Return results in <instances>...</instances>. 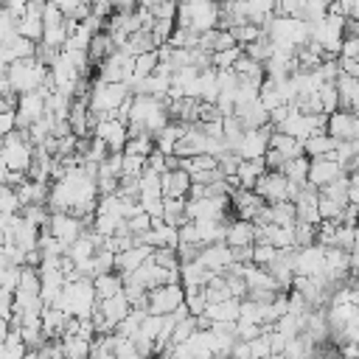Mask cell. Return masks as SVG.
Returning <instances> with one entry per match:
<instances>
[{"instance_id":"11","label":"cell","mask_w":359,"mask_h":359,"mask_svg":"<svg viewBox=\"0 0 359 359\" xmlns=\"http://www.w3.org/2000/svg\"><path fill=\"white\" fill-rule=\"evenodd\" d=\"M342 174H345V168H342L334 157H328V154H323V157H309L306 182H309L311 188H323V185L334 182V180L342 177Z\"/></svg>"},{"instance_id":"18","label":"cell","mask_w":359,"mask_h":359,"mask_svg":"<svg viewBox=\"0 0 359 359\" xmlns=\"http://www.w3.org/2000/svg\"><path fill=\"white\" fill-rule=\"evenodd\" d=\"M252 233H255V224L250 219H238L236 216L224 227V244L227 247H247V244H252Z\"/></svg>"},{"instance_id":"31","label":"cell","mask_w":359,"mask_h":359,"mask_svg":"<svg viewBox=\"0 0 359 359\" xmlns=\"http://www.w3.org/2000/svg\"><path fill=\"white\" fill-rule=\"evenodd\" d=\"M90 342H93V339H84V337H79V334H65V337H59L62 356H90Z\"/></svg>"},{"instance_id":"22","label":"cell","mask_w":359,"mask_h":359,"mask_svg":"<svg viewBox=\"0 0 359 359\" xmlns=\"http://www.w3.org/2000/svg\"><path fill=\"white\" fill-rule=\"evenodd\" d=\"M230 70L236 73V79L255 81V84H261V81H264V65H261V62H255V59H250L244 50L236 56V62L230 65Z\"/></svg>"},{"instance_id":"45","label":"cell","mask_w":359,"mask_h":359,"mask_svg":"<svg viewBox=\"0 0 359 359\" xmlns=\"http://www.w3.org/2000/svg\"><path fill=\"white\" fill-rule=\"evenodd\" d=\"M314 227H317V224H309V222L294 219V224H292V230H294V247L311 244V241H314Z\"/></svg>"},{"instance_id":"33","label":"cell","mask_w":359,"mask_h":359,"mask_svg":"<svg viewBox=\"0 0 359 359\" xmlns=\"http://www.w3.org/2000/svg\"><path fill=\"white\" fill-rule=\"evenodd\" d=\"M241 50L250 56V59H255V62H266V56L272 53V39L266 36V34H258L252 42H247V45H241Z\"/></svg>"},{"instance_id":"26","label":"cell","mask_w":359,"mask_h":359,"mask_svg":"<svg viewBox=\"0 0 359 359\" xmlns=\"http://www.w3.org/2000/svg\"><path fill=\"white\" fill-rule=\"evenodd\" d=\"M115 50V45H112V36L101 28V31H95L93 36H90V45H87V56H90V62L93 65H98L104 56H109Z\"/></svg>"},{"instance_id":"25","label":"cell","mask_w":359,"mask_h":359,"mask_svg":"<svg viewBox=\"0 0 359 359\" xmlns=\"http://www.w3.org/2000/svg\"><path fill=\"white\" fill-rule=\"evenodd\" d=\"M261 171H266V165H264V157H252V160H238V165H236V177H238V182H241V188H252L255 185V180L261 177Z\"/></svg>"},{"instance_id":"47","label":"cell","mask_w":359,"mask_h":359,"mask_svg":"<svg viewBox=\"0 0 359 359\" xmlns=\"http://www.w3.org/2000/svg\"><path fill=\"white\" fill-rule=\"evenodd\" d=\"M300 11H303V0H278V3H275V14L300 17Z\"/></svg>"},{"instance_id":"38","label":"cell","mask_w":359,"mask_h":359,"mask_svg":"<svg viewBox=\"0 0 359 359\" xmlns=\"http://www.w3.org/2000/svg\"><path fill=\"white\" fill-rule=\"evenodd\" d=\"M230 34H233V39H236V45H247V42H252L258 34H264L261 31V25H255V22H238V25H233V28H227Z\"/></svg>"},{"instance_id":"16","label":"cell","mask_w":359,"mask_h":359,"mask_svg":"<svg viewBox=\"0 0 359 359\" xmlns=\"http://www.w3.org/2000/svg\"><path fill=\"white\" fill-rule=\"evenodd\" d=\"M233 115L238 118V123H241L244 129H250V126H261V123H269V121H266V109H264V104L258 101V95H255V98H250V101L236 104V107H233Z\"/></svg>"},{"instance_id":"9","label":"cell","mask_w":359,"mask_h":359,"mask_svg":"<svg viewBox=\"0 0 359 359\" xmlns=\"http://www.w3.org/2000/svg\"><path fill=\"white\" fill-rule=\"evenodd\" d=\"M323 255H325V247L317 244V241L294 247L292 250V269H294V275H320L323 272Z\"/></svg>"},{"instance_id":"27","label":"cell","mask_w":359,"mask_h":359,"mask_svg":"<svg viewBox=\"0 0 359 359\" xmlns=\"http://www.w3.org/2000/svg\"><path fill=\"white\" fill-rule=\"evenodd\" d=\"M269 146H272L275 151H280L286 160L303 154V143H300L297 137L286 135V132H278V129H272V135H269Z\"/></svg>"},{"instance_id":"36","label":"cell","mask_w":359,"mask_h":359,"mask_svg":"<svg viewBox=\"0 0 359 359\" xmlns=\"http://www.w3.org/2000/svg\"><path fill=\"white\" fill-rule=\"evenodd\" d=\"M238 53H241V45H230V48L213 50V53H210V67H216V70H230V65L236 62Z\"/></svg>"},{"instance_id":"12","label":"cell","mask_w":359,"mask_h":359,"mask_svg":"<svg viewBox=\"0 0 359 359\" xmlns=\"http://www.w3.org/2000/svg\"><path fill=\"white\" fill-rule=\"evenodd\" d=\"M196 261L210 269V272H224L233 264V247H227L224 241H213V244H202L196 250Z\"/></svg>"},{"instance_id":"28","label":"cell","mask_w":359,"mask_h":359,"mask_svg":"<svg viewBox=\"0 0 359 359\" xmlns=\"http://www.w3.org/2000/svg\"><path fill=\"white\" fill-rule=\"evenodd\" d=\"M163 222L168 224H180L185 222V196H163Z\"/></svg>"},{"instance_id":"23","label":"cell","mask_w":359,"mask_h":359,"mask_svg":"<svg viewBox=\"0 0 359 359\" xmlns=\"http://www.w3.org/2000/svg\"><path fill=\"white\" fill-rule=\"evenodd\" d=\"M196 227V238L199 244H213V241H224V219H191Z\"/></svg>"},{"instance_id":"13","label":"cell","mask_w":359,"mask_h":359,"mask_svg":"<svg viewBox=\"0 0 359 359\" xmlns=\"http://www.w3.org/2000/svg\"><path fill=\"white\" fill-rule=\"evenodd\" d=\"M188 188H191V177L185 168H165L160 174V194L163 196H188Z\"/></svg>"},{"instance_id":"3","label":"cell","mask_w":359,"mask_h":359,"mask_svg":"<svg viewBox=\"0 0 359 359\" xmlns=\"http://www.w3.org/2000/svg\"><path fill=\"white\" fill-rule=\"evenodd\" d=\"M252 191H255L264 202H280V199H292V196L300 191V185L292 182L280 168H266V171H261V177L255 180Z\"/></svg>"},{"instance_id":"46","label":"cell","mask_w":359,"mask_h":359,"mask_svg":"<svg viewBox=\"0 0 359 359\" xmlns=\"http://www.w3.org/2000/svg\"><path fill=\"white\" fill-rule=\"evenodd\" d=\"M339 56H351V59H359V36H351L345 34L339 39Z\"/></svg>"},{"instance_id":"41","label":"cell","mask_w":359,"mask_h":359,"mask_svg":"<svg viewBox=\"0 0 359 359\" xmlns=\"http://www.w3.org/2000/svg\"><path fill=\"white\" fill-rule=\"evenodd\" d=\"M328 3H331V0H303L300 17H303L306 22H314V20H320V17L328 14Z\"/></svg>"},{"instance_id":"8","label":"cell","mask_w":359,"mask_h":359,"mask_svg":"<svg viewBox=\"0 0 359 359\" xmlns=\"http://www.w3.org/2000/svg\"><path fill=\"white\" fill-rule=\"evenodd\" d=\"M269 135H272V126H269V123L244 129V132H241V140H238V146H236V154L244 157V160L264 157V151H266V146H269Z\"/></svg>"},{"instance_id":"2","label":"cell","mask_w":359,"mask_h":359,"mask_svg":"<svg viewBox=\"0 0 359 359\" xmlns=\"http://www.w3.org/2000/svg\"><path fill=\"white\" fill-rule=\"evenodd\" d=\"M132 95V90H129V84H123V81H101V79H95L93 81V87L87 90V109L95 115V118H104V115H112L126 98Z\"/></svg>"},{"instance_id":"24","label":"cell","mask_w":359,"mask_h":359,"mask_svg":"<svg viewBox=\"0 0 359 359\" xmlns=\"http://www.w3.org/2000/svg\"><path fill=\"white\" fill-rule=\"evenodd\" d=\"M210 269H205L196 258H191V261H180V283L182 286H205L208 280H210Z\"/></svg>"},{"instance_id":"50","label":"cell","mask_w":359,"mask_h":359,"mask_svg":"<svg viewBox=\"0 0 359 359\" xmlns=\"http://www.w3.org/2000/svg\"><path fill=\"white\" fill-rule=\"evenodd\" d=\"M112 3V11H135L137 0H109Z\"/></svg>"},{"instance_id":"17","label":"cell","mask_w":359,"mask_h":359,"mask_svg":"<svg viewBox=\"0 0 359 359\" xmlns=\"http://www.w3.org/2000/svg\"><path fill=\"white\" fill-rule=\"evenodd\" d=\"M202 317L208 323H236V317H238V297H224V300L208 303Z\"/></svg>"},{"instance_id":"35","label":"cell","mask_w":359,"mask_h":359,"mask_svg":"<svg viewBox=\"0 0 359 359\" xmlns=\"http://www.w3.org/2000/svg\"><path fill=\"white\" fill-rule=\"evenodd\" d=\"M112 356H118V359H137L140 351H137L132 337H123V334L112 331Z\"/></svg>"},{"instance_id":"10","label":"cell","mask_w":359,"mask_h":359,"mask_svg":"<svg viewBox=\"0 0 359 359\" xmlns=\"http://www.w3.org/2000/svg\"><path fill=\"white\" fill-rule=\"evenodd\" d=\"M93 135L101 137L109 151H121L123 143H126V137H129V129H126V121H121V118H115V115H104V118L95 121Z\"/></svg>"},{"instance_id":"34","label":"cell","mask_w":359,"mask_h":359,"mask_svg":"<svg viewBox=\"0 0 359 359\" xmlns=\"http://www.w3.org/2000/svg\"><path fill=\"white\" fill-rule=\"evenodd\" d=\"M345 205H348V202L331 199V196H325V194H320V191H317V213H320V219H334V222H339V219H342Z\"/></svg>"},{"instance_id":"49","label":"cell","mask_w":359,"mask_h":359,"mask_svg":"<svg viewBox=\"0 0 359 359\" xmlns=\"http://www.w3.org/2000/svg\"><path fill=\"white\" fill-rule=\"evenodd\" d=\"M11 129H17L14 109H0V137H3V135H8Z\"/></svg>"},{"instance_id":"42","label":"cell","mask_w":359,"mask_h":359,"mask_svg":"<svg viewBox=\"0 0 359 359\" xmlns=\"http://www.w3.org/2000/svg\"><path fill=\"white\" fill-rule=\"evenodd\" d=\"M123 224H126V230H129L132 236H140V233H146V230L151 227V216H149L146 210H137V213H132L129 219H123Z\"/></svg>"},{"instance_id":"37","label":"cell","mask_w":359,"mask_h":359,"mask_svg":"<svg viewBox=\"0 0 359 359\" xmlns=\"http://www.w3.org/2000/svg\"><path fill=\"white\" fill-rule=\"evenodd\" d=\"M334 247L356 250V224H351V222H337V238H334Z\"/></svg>"},{"instance_id":"5","label":"cell","mask_w":359,"mask_h":359,"mask_svg":"<svg viewBox=\"0 0 359 359\" xmlns=\"http://www.w3.org/2000/svg\"><path fill=\"white\" fill-rule=\"evenodd\" d=\"M182 303V283L180 280H165L157 283L146 292V309L154 314H168Z\"/></svg>"},{"instance_id":"29","label":"cell","mask_w":359,"mask_h":359,"mask_svg":"<svg viewBox=\"0 0 359 359\" xmlns=\"http://www.w3.org/2000/svg\"><path fill=\"white\" fill-rule=\"evenodd\" d=\"M154 67H157V48H154V50H146V53H135V59H132V84H135L137 79L149 76ZM129 90H132V87H129Z\"/></svg>"},{"instance_id":"4","label":"cell","mask_w":359,"mask_h":359,"mask_svg":"<svg viewBox=\"0 0 359 359\" xmlns=\"http://www.w3.org/2000/svg\"><path fill=\"white\" fill-rule=\"evenodd\" d=\"M45 93H48V84H42V87H36V90H28V93H20V95H17V107H14L17 129H25L28 123H34L36 118L45 115Z\"/></svg>"},{"instance_id":"48","label":"cell","mask_w":359,"mask_h":359,"mask_svg":"<svg viewBox=\"0 0 359 359\" xmlns=\"http://www.w3.org/2000/svg\"><path fill=\"white\" fill-rule=\"evenodd\" d=\"M337 65H339V73H345V76H359V59L337 56Z\"/></svg>"},{"instance_id":"19","label":"cell","mask_w":359,"mask_h":359,"mask_svg":"<svg viewBox=\"0 0 359 359\" xmlns=\"http://www.w3.org/2000/svg\"><path fill=\"white\" fill-rule=\"evenodd\" d=\"M334 87H337L339 107H345V109H356V107H359V76H345V73H339V76L334 79Z\"/></svg>"},{"instance_id":"14","label":"cell","mask_w":359,"mask_h":359,"mask_svg":"<svg viewBox=\"0 0 359 359\" xmlns=\"http://www.w3.org/2000/svg\"><path fill=\"white\" fill-rule=\"evenodd\" d=\"M149 255H151V244H132V247L115 252V264H112V269H118L121 275H126V272H132L135 266H140Z\"/></svg>"},{"instance_id":"6","label":"cell","mask_w":359,"mask_h":359,"mask_svg":"<svg viewBox=\"0 0 359 359\" xmlns=\"http://www.w3.org/2000/svg\"><path fill=\"white\" fill-rule=\"evenodd\" d=\"M87 227H90V224H87L84 219H79V216H73V213H67V210H50L48 224H45V230H48L50 236H56L65 247H67L76 236H81Z\"/></svg>"},{"instance_id":"43","label":"cell","mask_w":359,"mask_h":359,"mask_svg":"<svg viewBox=\"0 0 359 359\" xmlns=\"http://www.w3.org/2000/svg\"><path fill=\"white\" fill-rule=\"evenodd\" d=\"M20 210V199L17 191L6 182H0V213H17Z\"/></svg>"},{"instance_id":"7","label":"cell","mask_w":359,"mask_h":359,"mask_svg":"<svg viewBox=\"0 0 359 359\" xmlns=\"http://www.w3.org/2000/svg\"><path fill=\"white\" fill-rule=\"evenodd\" d=\"M325 132L337 140H359V118L356 109L337 107L334 112L325 115Z\"/></svg>"},{"instance_id":"15","label":"cell","mask_w":359,"mask_h":359,"mask_svg":"<svg viewBox=\"0 0 359 359\" xmlns=\"http://www.w3.org/2000/svg\"><path fill=\"white\" fill-rule=\"evenodd\" d=\"M95 311L107 320L109 328H115V325L123 320V314L129 311V303H126L123 292H118V294H112V297H101V300H95Z\"/></svg>"},{"instance_id":"21","label":"cell","mask_w":359,"mask_h":359,"mask_svg":"<svg viewBox=\"0 0 359 359\" xmlns=\"http://www.w3.org/2000/svg\"><path fill=\"white\" fill-rule=\"evenodd\" d=\"M93 289H95V300L101 297H112L123 289V275L118 269H107V272H98L93 278Z\"/></svg>"},{"instance_id":"39","label":"cell","mask_w":359,"mask_h":359,"mask_svg":"<svg viewBox=\"0 0 359 359\" xmlns=\"http://www.w3.org/2000/svg\"><path fill=\"white\" fill-rule=\"evenodd\" d=\"M275 255H278V250H275L269 241H252V250H250V261H252V264L266 266Z\"/></svg>"},{"instance_id":"40","label":"cell","mask_w":359,"mask_h":359,"mask_svg":"<svg viewBox=\"0 0 359 359\" xmlns=\"http://www.w3.org/2000/svg\"><path fill=\"white\" fill-rule=\"evenodd\" d=\"M317 95H320V109L328 115V112H334L337 107H339V98H337V87H334V81H325L320 90H317Z\"/></svg>"},{"instance_id":"30","label":"cell","mask_w":359,"mask_h":359,"mask_svg":"<svg viewBox=\"0 0 359 359\" xmlns=\"http://www.w3.org/2000/svg\"><path fill=\"white\" fill-rule=\"evenodd\" d=\"M280 171L292 180V182H297V185H306V171H309V157L306 154H297V157H289V160H283V165H280Z\"/></svg>"},{"instance_id":"44","label":"cell","mask_w":359,"mask_h":359,"mask_svg":"<svg viewBox=\"0 0 359 359\" xmlns=\"http://www.w3.org/2000/svg\"><path fill=\"white\" fill-rule=\"evenodd\" d=\"M14 34H17V17L6 6H0V42H8Z\"/></svg>"},{"instance_id":"32","label":"cell","mask_w":359,"mask_h":359,"mask_svg":"<svg viewBox=\"0 0 359 359\" xmlns=\"http://www.w3.org/2000/svg\"><path fill=\"white\" fill-rule=\"evenodd\" d=\"M151 149H154V135H149V132H132V135L126 137V143H123L121 151H132V154L146 157Z\"/></svg>"},{"instance_id":"20","label":"cell","mask_w":359,"mask_h":359,"mask_svg":"<svg viewBox=\"0 0 359 359\" xmlns=\"http://www.w3.org/2000/svg\"><path fill=\"white\" fill-rule=\"evenodd\" d=\"M300 143H303V154H306V157H323V154H331V151H334L337 137H331L325 129H317V132H311L309 137H303Z\"/></svg>"},{"instance_id":"1","label":"cell","mask_w":359,"mask_h":359,"mask_svg":"<svg viewBox=\"0 0 359 359\" xmlns=\"http://www.w3.org/2000/svg\"><path fill=\"white\" fill-rule=\"evenodd\" d=\"M6 81L14 93L36 90L48 81V65H42L36 56H20L6 65Z\"/></svg>"}]
</instances>
